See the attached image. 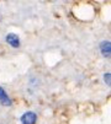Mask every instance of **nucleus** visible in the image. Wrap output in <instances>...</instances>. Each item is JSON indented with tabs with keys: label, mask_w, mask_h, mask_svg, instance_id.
<instances>
[{
	"label": "nucleus",
	"mask_w": 111,
	"mask_h": 124,
	"mask_svg": "<svg viewBox=\"0 0 111 124\" xmlns=\"http://www.w3.org/2000/svg\"><path fill=\"white\" fill-rule=\"evenodd\" d=\"M5 41L12 48H18L20 47V38H18V36L15 34V33H8L6 37H5Z\"/></svg>",
	"instance_id": "2"
},
{
	"label": "nucleus",
	"mask_w": 111,
	"mask_h": 124,
	"mask_svg": "<svg viewBox=\"0 0 111 124\" xmlns=\"http://www.w3.org/2000/svg\"><path fill=\"white\" fill-rule=\"evenodd\" d=\"M21 123L22 124H36V120H37V114L32 111H28V112H25L22 116H21Z\"/></svg>",
	"instance_id": "1"
},
{
	"label": "nucleus",
	"mask_w": 111,
	"mask_h": 124,
	"mask_svg": "<svg viewBox=\"0 0 111 124\" xmlns=\"http://www.w3.org/2000/svg\"><path fill=\"white\" fill-rule=\"evenodd\" d=\"M104 81H105V84H106L107 86H110V84H111V76H110V73H105V74H104Z\"/></svg>",
	"instance_id": "5"
},
{
	"label": "nucleus",
	"mask_w": 111,
	"mask_h": 124,
	"mask_svg": "<svg viewBox=\"0 0 111 124\" xmlns=\"http://www.w3.org/2000/svg\"><path fill=\"white\" fill-rule=\"evenodd\" d=\"M0 103L3 106H11L12 104V101L11 98L9 97V95L5 92V90L0 86Z\"/></svg>",
	"instance_id": "4"
},
{
	"label": "nucleus",
	"mask_w": 111,
	"mask_h": 124,
	"mask_svg": "<svg viewBox=\"0 0 111 124\" xmlns=\"http://www.w3.org/2000/svg\"><path fill=\"white\" fill-rule=\"evenodd\" d=\"M100 52H101V54L106 58L110 57L111 54V46H110V41H102L100 43Z\"/></svg>",
	"instance_id": "3"
}]
</instances>
